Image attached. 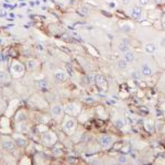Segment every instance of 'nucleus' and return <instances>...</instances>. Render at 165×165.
Wrapping results in <instances>:
<instances>
[{
	"mask_svg": "<svg viewBox=\"0 0 165 165\" xmlns=\"http://www.w3.org/2000/svg\"><path fill=\"white\" fill-rule=\"evenodd\" d=\"M123 4H128V2H130V0H122Z\"/></svg>",
	"mask_w": 165,
	"mask_h": 165,
	"instance_id": "34",
	"label": "nucleus"
},
{
	"mask_svg": "<svg viewBox=\"0 0 165 165\" xmlns=\"http://www.w3.org/2000/svg\"><path fill=\"white\" fill-rule=\"evenodd\" d=\"M10 82V75L7 73V70L0 68V84H7Z\"/></svg>",
	"mask_w": 165,
	"mask_h": 165,
	"instance_id": "10",
	"label": "nucleus"
},
{
	"mask_svg": "<svg viewBox=\"0 0 165 165\" xmlns=\"http://www.w3.org/2000/svg\"><path fill=\"white\" fill-rule=\"evenodd\" d=\"M16 142L14 140L10 139V138H4L2 139V142H1V146L4 148V151H7V152H12V151H14L16 148Z\"/></svg>",
	"mask_w": 165,
	"mask_h": 165,
	"instance_id": "1",
	"label": "nucleus"
},
{
	"mask_svg": "<svg viewBox=\"0 0 165 165\" xmlns=\"http://www.w3.org/2000/svg\"><path fill=\"white\" fill-rule=\"evenodd\" d=\"M63 112H64V109L62 108V106H60V104H54V106L52 107V109H51V114L55 118L62 117Z\"/></svg>",
	"mask_w": 165,
	"mask_h": 165,
	"instance_id": "7",
	"label": "nucleus"
},
{
	"mask_svg": "<svg viewBox=\"0 0 165 165\" xmlns=\"http://www.w3.org/2000/svg\"><path fill=\"white\" fill-rule=\"evenodd\" d=\"M52 152H53L55 155H60V154H62V151L58 150L57 148H52Z\"/></svg>",
	"mask_w": 165,
	"mask_h": 165,
	"instance_id": "26",
	"label": "nucleus"
},
{
	"mask_svg": "<svg viewBox=\"0 0 165 165\" xmlns=\"http://www.w3.org/2000/svg\"><path fill=\"white\" fill-rule=\"evenodd\" d=\"M26 120V112L24 110H19L16 114V122L21 123V122H24Z\"/></svg>",
	"mask_w": 165,
	"mask_h": 165,
	"instance_id": "9",
	"label": "nucleus"
},
{
	"mask_svg": "<svg viewBox=\"0 0 165 165\" xmlns=\"http://www.w3.org/2000/svg\"><path fill=\"white\" fill-rule=\"evenodd\" d=\"M107 4H108V8H109V9H112V10H114V9H116V8H117V2H116V1H109Z\"/></svg>",
	"mask_w": 165,
	"mask_h": 165,
	"instance_id": "23",
	"label": "nucleus"
},
{
	"mask_svg": "<svg viewBox=\"0 0 165 165\" xmlns=\"http://www.w3.org/2000/svg\"><path fill=\"white\" fill-rule=\"evenodd\" d=\"M116 126H117L118 128H122L123 126V121L121 119H118L117 121H116Z\"/></svg>",
	"mask_w": 165,
	"mask_h": 165,
	"instance_id": "27",
	"label": "nucleus"
},
{
	"mask_svg": "<svg viewBox=\"0 0 165 165\" xmlns=\"http://www.w3.org/2000/svg\"><path fill=\"white\" fill-rule=\"evenodd\" d=\"M96 82H97V85L100 88H102V87H104L106 86V78H104V76H101V75H98L97 76V79H96Z\"/></svg>",
	"mask_w": 165,
	"mask_h": 165,
	"instance_id": "17",
	"label": "nucleus"
},
{
	"mask_svg": "<svg viewBox=\"0 0 165 165\" xmlns=\"http://www.w3.org/2000/svg\"><path fill=\"white\" fill-rule=\"evenodd\" d=\"M126 66H128V62L126 60H120L118 62V68H120V70H126Z\"/></svg>",
	"mask_w": 165,
	"mask_h": 165,
	"instance_id": "20",
	"label": "nucleus"
},
{
	"mask_svg": "<svg viewBox=\"0 0 165 165\" xmlns=\"http://www.w3.org/2000/svg\"><path fill=\"white\" fill-rule=\"evenodd\" d=\"M55 141H56V136H55L53 132H45V133L42 134V142L45 145L54 144Z\"/></svg>",
	"mask_w": 165,
	"mask_h": 165,
	"instance_id": "2",
	"label": "nucleus"
},
{
	"mask_svg": "<svg viewBox=\"0 0 165 165\" xmlns=\"http://www.w3.org/2000/svg\"><path fill=\"white\" fill-rule=\"evenodd\" d=\"M141 70H142V74L143 76H150L151 74H152V70H151L150 65L146 64V63H144V64L142 65L141 67Z\"/></svg>",
	"mask_w": 165,
	"mask_h": 165,
	"instance_id": "14",
	"label": "nucleus"
},
{
	"mask_svg": "<svg viewBox=\"0 0 165 165\" xmlns=\"http://www.w3.org/2000/svg\"><path fill=\"white\" fill-rule=\"evenodd\" d=\"M131 76H132V78L136 79V80H139V79H140V75H139V73H138V72H132Z\"/></svg>",
	"mask_w": 165,
	"mask_h": 165,
	"instance_id": "24",
	"label": "nucleus"
},
{
	"mask_svg": "<svg viewBox=\"0 0 165 165\" xmlns=\"http://www.w3.org/2000/svg\"><path fill=\"white\" fill-rule=\"evenodd\" d=\"M129 50H130V46H129L128 40H123L119 44V51L121 53H126V52H129Z\"/></svg>",
	"mask_w": 165,
	"mask_h": 165,
	"instance_id": "12",
	"label": "nucleus"
},
{
	"mask_svg": "<svg viewBox=\"0 0 165 165\" xmlns=\"http://www.w3.org/2000/svg\"><path fill=\"white\" fill-rule=\"evenodd\" d=\"M11 70L16 75H22L24 73V66L19 60H13L12 65H11Z\"/></svg>",
	"mask_w": 165,
	"mask_h": 165,
	"instance_id": "3",
	"label": "nucleus"
},
{
	"mask_svg": "<svg viewBox=\"0 0 165 165\" xmlns=\"http://www.w3.org/2000/svg\"><path fill=\"white\" fill-rule=\"evenodd\" d=\"M64 111L68 114L74 116V114H76L77 112H78V106H77L76 104H74V102H70V104H66L65 106Z\"/></svg>",
	"mask_w": 165,
	"mask_h": 165,
	"instance_id": "6",
	"label": "nucleus"
},
{
	"mask_svg": "<svg viewBox=\"0 0 165 165\" xmlns=\"http://www.w3.org/2000/svg\"><path fill=\"white\" fill-rule=\"evenodd\" d=\"M161 46L165 48V38H163L161 40Z\"/></svg>",
	"mask_w": 165,
	"mask_h": 165,
	"instance_id": "31",
	"label": "nucleus"
},
{
	"mask_svg": "<svg viewBox=\"0 0 165 165\" xmlns=\"http://www.w3.org/2000/svg\"><path fill=\"white\" fill-rule=\"evenodd\" d=\"M108 102H109L110 104H116V101H114V100H109Z\"/></svg>",
	"mask_w": 165,
	"mask_h": 165,
	"instance_id": "33",
	"label": "nucleus"
},
{
	"mask_svg": "<svg viewBox=\"0 0 165 165\" xmlns=\"http://www.w3.org/2000/svg\"><path fill=\"white\" fill-rule=\"evenodd\" d=\"M13 140H14L16 146L23 148V146H26V144H28V140L22 136V134H19V133L14 134V136H13Z\"/></svg>",
	"mask_w": 165,
	"mask_h": 165,
	"instance_id": "4",
	"label": "nucleus"
},
{
	"mask_svg": "<svg viewBox=\"0 0 165 165\" xmlns=\"http://www.w3.org/2000/svg\"><path fill=\"white\" fill-rule=\"evenodd\" d=\"M36 84H38V88H41V89H45V88H48V82H46L45 79H43V80H38Z\"/></svg>",
	"mask_w": 165,
	"mask_h": 165,
	"instance_id": "21",
	"label": "nucleus"
},
{
	"mask_svg": "<svg viewBox=\"0 0 165 165\" xmlns=\"http://www.w3.org/2000/svg\"><path fill=\"white\" fill-rule=\"evenodd\" d=\"M118 161H119V163H122V164H123V163H126V158L123 155H121Z\"/></svg>",
	"mask_w": 165,
	"mask_h": 165,
	"instance_id": "30",
	"label": "nucleus"
},
{
	"mask_svg": "<svg viewBox=\"0 0 165 165\" xmlns=\"http://www.w3.org/2000/svg\"><path fill=\"white\" fill-rule=\"evenodd\" d=\"M2 156H4V154H2V152H1V151H0V160L2 158Z\"/></svg>",
	"mask_w": 165,
	"mask_h": 165,
	"instance_id": "35",
	"label": "nucleus"
},
{
	"mask_svg": "<svg viewBox=\"0 0 165 165\" xmlns=\"http://www.w3.org/2000/svg\"><path fill=\"white\" fill-rule=\"evenodd\" d=\"M75 126H76V121L74 120V119H67L64 122V124H63L64 130L67 131V132L74 130V129H75Z\"/></svg>",
	"mask_w": 165,
	"mask_h": 165,
	"instance_id": "8",
	"label": "nucleus"
},
{
	"mask_svg": "<svg viewBox=\"0 0 165 165\" xmlns=\"http://www.w3.org/2000/svg\"><path fill=\"white\" fill-rule=\"evenodd\" d=\"M163 28H164V29H165V21L163 22Z\"/></svg>",
	"mask_w": 165,
	"mask_h": 165,
	"instance_id": "36",
	"label": "nucleus"
},
{
	"mask_svg": "<svg viewBox=\"0 0 165 165\" xmlns=\"http://www.w3.org/2000/svg\"><path fill=\"white\" fill-rule=\"evenodd\" d=\"M164 110H165V106H164Z\"/></svg>",
	"mask_w": 165,
	"mask_h": 165,
	"instance_id": "37",
	"label": "nucleus"
},
{
	"mask_svg": "<svg viewBox=\"0 0 165 165\" xmlns=\"http://www.w3.org/2000/svg\"><path fill=\"white\" fill-rule=\"evenodd\" d=\"M145 52H146L148 54H154L156 51V46L154 43H148L145 44Z\"/></svg>",
	"mask_w": 165,
	"mask_h": 165,
	"instance_id": "15",
	"label": "nucleus"
},
{
	"mask_svg": "<svg viewBox=\"0 0 165 165\" xmlns=\"http://www.w3.org/2000/svg\"><path fill=\"white\" fill-rule=\"evenodd\" d=\"M88 78H89V82H95L96 79H97V76L94 75V74H90V75L88 76Z\"/></svg>",
	"mask_w": 165,
	"mask_h": 165,
	"instance_id": "25",
	"label": "nucleus"
},
{
	"mask_svg": "<svg viewBox=\"0 0 165 165\" xmlns=\"http://www.w3.org/2000/svg\"><path fill=\"white\" fill-rule=\"evenodd\" d=\"M128 63H132L134 60H136V56H134V54L132 53V52H126V53H124V57H123Z\"/></svg>",
	"mask_w": 165,
	"mask_h": 165,
	"instance_id": "18",
	"label": "nucleus"
},
{
	"mask_svg": "<svg viewBox=\"0 0 165 165\" xmlns=\"http://www.w3.org/2000/svg\"><path fill=\"white\" fill-rule=\"evenodd\" d=\"M132 18L136 19V20H139V19H141V16H142V10L141 8L139 7H134L133 9H132Z\"/></svg>",
	"mask_w": 165,
	"mask_h": 165,
	"instance_id": "13",
	"label": "nucleus"
},
{
	"mask_svg": "<svg viewBox=\"0 0 165 165\" xmlns=\"http://www.w3.org/2000/svg\"><path fill=\"white\" fill-rule=\"evenodd\" d=\"M112 143V139L110 136H107V134H104V136H101L99 138V144H100L101 148H108L110 144Z\"/></svg>",
	"mask_w": 165,
	"mask_h": 165,
	"instance_id": "5",
	"label": "nucleus"
},
{
	"mask_svg": "<svg viewBox=\"0 0 165 165\" xmlns=\"http://www.w3.org/2000/svg\"><path fill=\"white\" fill-rule=\"evenodd\" d=\"M150 0H139V4L140 6H148Z\"/></svg>",
	"mask_w": 165,
	"mask_h": 165,
	"instance_id": "28",
	"label": "nucleus"
},
{
	"mask_svg": "<svg viewBox=\"0 0 165 165\" xmlns=\"http://www.w3.org/2000/svg\"><path fill=\"white\" fill-rule=\"evenodd\" d=\"M139 109L141 110V111L143 112V114H148V108H146V107H144V106H141V107H140Z\"/></svg>",
	"mask_w": 165,
	"mask_h": 165,
	"instance_id": "29",
	"label": "nucleus"
},
{
	"mask_svg": "<svg viewBox=\"0 0 165 165\" xmlns=\"http://www.w3.org/2000/svg\"><path fill=\"white\" fill-rule=\"evenodd\" d=\"M38 51H43V46H42V45H40V44L38 45Z\"/></svg>",
	"mask_w": 165,
	"mask_h": 165,
	"instance_id": "32",
	"label": "nucleus"
},
{
	"mask_svg": "<svg viewBox=\"0 0 165 165\" xmlns=\"http://www.w3.org/2000/svg\"><path fill=\"white\" fill-rule=\"evenodd\" d=\"M38 60H29L26 62V67H28V70H35V68L38 67Z\"/></svg>",
	"mask_w": 165,
	"mask_h": 165,
	"instance_id": "16",
	"label": "nucleus"
},
{
	"mask_svg": "<svg viewBox=\"0 0 165 165\" xmlns=\"http://www.w3.org/2000/svg\"><path fill=\"white\" fill-rule=\"evenodd\" d=\"M66 78H67V75H66L63 70H56L55 72V79H56L57 82H65Z\"/></svg>",
	"mask_w": 165,
	"mask_h": 165,
	"instance_id": "11",
	"label": "nucleus"
},
{
	"mask_svg": "<svg viewBox=\"0 0 165 165\" xmlns=\"http://www.w3.org/2000/svg\"><path fill=\"white\" fill-rule=\"evenodd\" d=\"M78 12L80 13L82 16H87L88 13H89V9H88L87 7H80L78 10Z\"/></svg>",
	"mask_w": 165,
	"mask_h": 165,
	"instance_id": "22",
	"label": "nucleus"
},
{
	"mask_svg": "<svg viewBox=\"0 0 165 165\" xmlns=\"http://www.w3.org/2000/svg\"><path fill=\"white\" fill-rule=\"evenodd\" d=\"M120 28H121V30H122L123 32H126V33L131 32V30H132V26L130 23H123V24H121L120 26Z\"/></svg>",
	"mask_w": 165,
	"mask_h": 165,
	"instance_id": "19",
	"label": "nucleus"
}]
</instances>
